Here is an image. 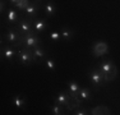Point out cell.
Returning a JSON list of instances; mask_svg holds the SVG:
<instances>
[{
  "label": "cell",
  "instance_id": "cell-16",
  "mask_svg": "<svg viewBox=\"0 0 120 115\" xmlns=\"http://www.w3.org/2000/svg\"><path fill=\"white\" fill-rule=\"evenodd\" d=\"M55 13H56L55 4H54L51 0H49L46 4H45V14H46V17H54Z\"/></svg>",
  "mask_w": 120,
  "mask_h": 115
},
{
  "label": "cell",
  "instance_id": "cell-18",
  "mask_svg": "<svg viewBox=\"0 0 120 115\" xmlns=\"http://www.w3.org/2000/svg\"><path fill=\"white\" fill-rule=\"evenodd\" d=\"M79 97H81L83 101L92 100V92H91V90L87 87H81L79 88Z\"/></svg>",
  "mask_w": 120,
  "mask_h": 115
},
{
  "label": "cell",
  "instance_id": "cell-23",
  "mask_svg": "<svg viewBox=\"0 0 120 115\" xmlns=\"http://www.w3.org/2000/svg\"><path fill=\"white\" fill-rule=\"evenodd\" d=\"M45 65H46V68L49 70H54V69H55V61H54L52 58H47V59L45 60Z\"/></svg>",
  "mask_w": 120,
  "mask_h": 115
},
{
  "label": "cell",
  "instance_id": "cell-13",
  "mask_svg": "<svg viewBox=\"0 0 120 115\" xmlns=\"http://www.w3.org/2000/svg\"><path fill=\"white\" fill-rule=\"evenodd\" d=\"M32 24H33V31L36 33H41L47 28V23L45 19H33Z\"/></svg>",
  "mask_w": 120,
  "mask_h": 115
},
{
  "label": "cell",
  "instance_id": "cell-19",
  "mask_svg": "<svg viewBox=\"0 0 120 115\" xmlns=\"http://www.w3.org/2000/svg\"><path fill=\"white\" fill-rule=\"evenodd\" d=\"M50 111H51L52 115H63V114H65L63 105H59V104H54L52 106H50Z\"/></svg>",
  "mask_w": 120,
  "mask_h": 115
},
{
  "label": "cell",
  "instance_id": "cell-17",
  "mask_svg": "<svg viewBox=\"0 0 120 115\" xmlns=\"http://www.w3.org/2000/svg\"><path fill=\"white\" fill-rule=\"evenodd\" d=\"M26 99L24 97H22L21 95H15V96L13 97V105L15 106L17 109H23V107H26Z\"/></svg>",
  "mask_w": 120,
  "mask_h": 115
},
{
  "label": "cell",
  "instance_id": "cell-5",
  "mask_svg": "<svg viewBox=\"0 0 120 115\" xmlns=\"http://www.w3.org/2000/svg\"><path fill=\"white\" fill-rule=\"evenodd\" d=\"M15 26H17V28H18L19 33H21L22 36H24V34H27V33H30V32H32V31H33L32 21H31V19H28L27 17H26V18L22 17V18L19 19V22L17 23Z\"/></svg>",
  "mask_w": 120,
  "mask_h": 115
},
{
  "label": "cell",
  "instance_id": "cell-12",
  "mask_svg": "<svg viewBox=\"0 0 120 115\" xmlns=\"http://www.w3.org/2000/svg\"><path fill=\"white\" fill-rule=\"evenodd\" d=\"M90 114L91 115H109V114H111V110L107 106L98 105V106H95V107L90 109Z\"/></svg>",
  "mask_w": 120,
  "mask_h": 115
},
{
  "label": "cell",
  "instance_id": "cell-26",
  "mask_svg": "<svg viewBox=\"0 0 120 115\" xmlns=\"http://www.w3.org/2000/svg\"><path fill=\"white\" fill-rule=\"evenodd\" d=\"M17 1H18V0H8V3H9L10 5H15Z\"/></svg>",
  "mask_w": 120,
  "mask_h": 115
},
{
  "label": "cell",
  "instance_id": "cell-20",
  "mask_svg": "<svg viewBox=\"0 0 120 115\" xmlns=\"http://www.w3.org/2000/svg\"><path fill=\"white\" fill-rule=\"evenodd\" d=\"M31 3V0H18V1H17V4L14 5V7L17 8V9L18 10H26V8L28 7V4H30Z\"/></svg>",
  "mask_w": 120,
  "mask_h": 115
},
{
  "label": "cell",
  "instance_id": "cell-11",
  "mask_svg": "<svg viewBox=\"0 0 120 115\" xmlns=\"http://www.w3.org/2000/svg\"><path fill=\"white\" fill-rule=\"evenodd\" d=\"M70 101H72V99H70L68 91H61V92H59V95L55 97V99H54V102H55V104H59V105H63V106H67Z\"/></svg>",
  "mask_w": 120,
  "mask_h": 115
},
{
  "label": "cell",
  "instance_id": "cell-14",
  "mask_svg": "<svg viewBox=\"0 0 120 115\" xmlns=\"http://www.w3.org/2000/svg\"><path fill=\"white\" fill-rule=\"evenodd\" d=\"M60 33H61V38L64 40V41H68L69 42L70 40L74 37V31L72 30V28H69V27H61V30H60Z\"/></svg>",
  "mask_w": 120,
  "mask_h": 115
},
{
  "label": "cell",
  "instance_id": "cell-24",
  "mask_svg": "<svg viewBox=\"0 0 120 115\" xmlns=\"http://www.w3.org/2000/svg\"><path fill=\"white\" fill-rule=\"evenodd\" d=\"M49 38H50L52 42H56V41H59V40L61 38V33L54 31V32H51L50 34H49Z\"/></svg>",
  "mask_w": 120,
  "mask_h": 115
},
{
  "label": "cell",
  "instance_id": "cell-6",
  "mask_svg": "<svg viewBox=\"0 0 120 115\" xmlns=\"http://www.w3.org/2000/svg\"><path fill=\"white\" fill-rule=\"evenodd\" d=\"M15 50L17 49L13 45H9V44L7 46H1V59H5L9 63H12L14 56H15V54H17Z\"/></svg>",
  "mask_w": 120,
  "mask_h": 115
},
{
  "label": "cell",
  "instance_id": "cell-1",
  "mask_svg": "<svg viewBox=\"0 0 120 115\" xmlns=\"http://www.w3.org/2000/svg\"><path fill=\"white\" fill-rule=\"evenodd\" d=\"M88 78H90V80L92 82L93 84V88L97 91L101 86L106 84L105 83V79H104V74H102V72L98 69V67L93 68L90 70V73H88Z\"/></svg>",
  "mask_w": 120,
  "mask_h": 115
},
{
  "label": "cell",
  "instance_id": "cell-8",
  "mask_svg": "<svg viewBox=\"0 0 120 115\" xmlns=\"http://www.w3.org/2000/svg\"><path fill=\"white\" fill-rule=\"evenodd\" d=\"M97 67H98V69L102 72V74H104V79H105V77L109 76V74L112 72V69L115 68L116 65L114 64V61H112L111 59H107V60H104L102 63H100Z\"/></svg>",
  "mask_w": 120,
  "mask_h": 115
},
{
  "label": "cell",
  "instance_id": "cell-21",
  "mask_svg": "<svg viewBox=\"0 0 120 115\" xmlns=\"http://www.w3.org/2000/svg\"><path fill=\"white\" fill-rule=\"evenodd\" d=\"M116 77H118V69H116V67H115L109 76L105 77V83H110V82H112V80H115Z\"/></svg>",
  "mask_w": 120,
  "mask_h": 115
},
{
  "label": "cell",
  "instance_id": "cell-27",
  "mask_svg": "<svg viewBox=\"0 0 120 115\" xmlns=\"http://www.w3.org/2000/svg\"><path fill=\"white\" fill-rule=\"evenodd\" d=\"M33 1H36V3H38V4H40V3L42 1V0H33Z\"/></svg>",
  "mask_w": 120,
  "mask_h": 115
},
{
  "label": "cell",
  "instance_id": "cell-25",
  "mask_svg": "<svg viewBox=\"0 0 120 115\" xmlns=\"http://www.w3.org/2000/svg\"><path fill=\"white\" fill-rule=\"evenodd\" d=\"M5 12H7V9H5V0H1L0 1V13L4 14Z\"/></svg>",
  "mask_w": 120,
  "mask_h": 115
},
{
  "label": "cell",
  "instance_id": "cell-22",
  "mask_svg": "<svg viewBox=\"0 0 120 115\" xmlns=\"http://www.w3.org/2000/svg\"><path fill=\"white\" fill-rule=\"evenodd\" d=\"M72 114L73 115H88L90 114V109H84V107H77V109H74V110L72 111Z\"/></svg>",
  "mask_w": 120,
  "mask_h": 115
},
{
  "label": "cell",
  "instance_id": "cell-3",
  "mask_svg": "<svg viewBox=\"0 0 120 115\" xmlns=\"http://www.w3.org/2000/svg\"><path fill=\"white\" fill-rule=\"evenodd\" d=\"M91 53L95 58H102L109 53V45L105 41L100 40V41H95L91 47Z\"/></svg>",
  "mask_w": 120,
  "mask_h": 115
},
{
  "label": "cell",
  "instance_id": "cell-10",
  "mask_svg": "<svg viewBox=\"0 0 120 115\" xmlns=\"http://www.w3.org/2000/svg\"><path fill=\"white\" fill-rule=\"evenodd\" d=\"M22 15H19L18 12L15 9H13V8H8L7 9V17H5V22L8 23V24H17L19 21L18 19H21Z\"/></svg>",
  "mask_w": 120,
  "mask_h": 115
},
{
  "label": "cell",
  "instance_id": "cell-7",
  "mask_svg": "<svg viewBox=\"0 0 120 115\" xmlns=\"http://www.w3.org/2000/svg\"><path fill=\"white\" fill-rule=\"evenodd\" d=\"M38 12H40V4L36 1H31L30 4H28V7L26 8L24 13H26V15H27L28 19L33 21V19L36 18V15L38 14Z\"/></svg>",
  "mask_w": 120,
  "mask_h": 115
},
{
  "label": "cell",
  "instance_id": "cell-2",
  "mask_svg": "<svg viewBox=\"0 0 120 115\" xmlns=\"http://www.w3.org/2000/svg\"><path fill=\"white\" fill-rule=\"evenodd\" d=\"M17 61H19V64L22 65H30L32 63H36V59L33 56L32 49H27V47H22L18 51V58Z\"/></svg>",
  "mask_w": 120,
  "mask_h": 115
},
{
  "label": "cell",
  "instance_id": "cell-9",
  "mask_svg": "<svg viewBox=\"0 0 120 115\" xmlns=\"http://www.w3.org/2000/svg\"><path fill=\"white\" fill-rule=\"evenodd\" d=\"M79 88H81V86H79L75 80H69V82H67V91H68V93H69V96L72 100H75L77 97H79Z\"/></svg>",
  "mask_w": 120,
  "mask_h": 115
},
{
  "label": "cell",
  "instance_id": "cell-15",
  "mask_svg": "<svg viewBox=\"0 0 120 115\" xmlns=\"http://www.w3.org/2000/svg\"><path fill=\"white\" fill-rule=\"evenodd\" d=\"M32 53H33V56H35V59H36V63H40V60H44L45 56H46V53H45V50L41 47V45L33 47Z\"/></svg>",
  "mask_w": 120,
  "mask_h": 115
},
{
  "label": "cell",
  "instance_id": "cell-4",
  "mask_svg": "<svg viewBox=\"0 0 120 115\" xmlns=\"http://www.w3.org/2000/svg\"><path fill=\"white\" fill-rule=\"evenodd\" d=\"M4 37H5V41H7L8 44L14 45V44H17V42L21 41L22 34L19 33L17 26L14 24L13 27H8V28H7V32H5V36H4Z\"/></svg>",
  "mask_w": 120,
  "mask_h": 115
}]
</instances>
